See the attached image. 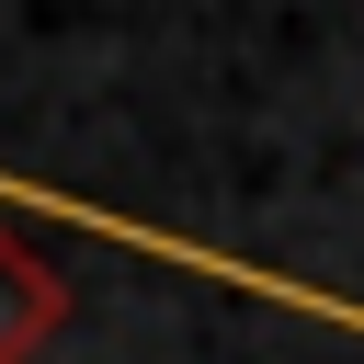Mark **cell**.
Returning a JSON list of instances; mask_svg holds the SVG:
<instances>
[{"instance_id": "1", "label": "cell", "mask_w": 364, "mask_h": 364, "mask_svg": "<svg viewBox=\"0 0 364 364\" xmlns=\"http://www.w3.org/2000/svg\"><path fill=\"white\" fill-rule=\"evenodd\" d=\"M57 330H68V273L23 228H0V364H34Z\"/></svg>"}]
</instances>
